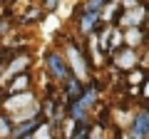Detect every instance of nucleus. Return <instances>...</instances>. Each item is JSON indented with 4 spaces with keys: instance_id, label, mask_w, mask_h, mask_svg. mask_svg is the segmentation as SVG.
Wrapping results in <instances>:
<instances>
[{
    "instance_id": "nucleus-1",
    "label": "nucleus",
    "mask_w": 149,
    "mask_h": 139,
    "mask_svg": "<svg viewBox=\"0 0 149 139\" xmlns=\"http://www.w3.org/2000/svg\"><path fill=\"white\" fill-rule=\"evenodd\" d=\"M45 65H47L50 77H52V80H57V82H62V85L72 77V70H70L67 57H62L57 50H50V52L45 55Z\"/></svg>"
},
{
    "instance_id": "nucleus-2",
    "label": "nucleus",
    "mask_w": 149,
    "mask_h": 139,
    "mask_svg": "<svg viewBox=\"0 0 149 139\" xmlns=\"http://www.w3.org/2000/svg\"><path fill=\"white\" fill-rule=\"evenodd\" d=\"M67 62H70V70H72V75L77 77L80 82H85L90 77V65H87V57L77 45L70 40L67 42Z\"/></svg>"
},
{
    "instance_id": "nucleus-3",
    "label": "nucleus",
    "mask_w": 149,
    "mask_h": 139,
    "mask_svg": "<svg viewBox=\"0 0 149 139\" xmlns=\"http://www.w3.org/2000/svg\"><path fill=\"white\" fill-rule=\"evenodd\" d=\"M112 62H114V67L122 70V72H132V70L139 67V62H142V57H139V52L134 47H119L117 52H112Z\"/></svg>"
},
{
    "instance_id": "nucleus-4",
    "label": "nucleus",
    "mask_w": 149,
    "mask_h": 139,
    "mask_svg": "<svg viewBox=\"0 0 149 139\" xmlns=\"http://www.w3.org/2000/svg\"><path fill=\"white\" fill-rule=\"evenodd\" d=\"M147 8L149 5H137V8H132V10H124L122 15L117 17V25H122V27H142V25H147Z\"/></svg>"
},
{
    "instance_id": "nucleus-5",
    "label": "nucleus",
    "mask_w": 149,
    "mask_h": 139,
    "mask_svg": "<svg viewBox=\"0 0 149 139\" xmlns=\"http://www.w3.org/2000/svg\"><path fill=\"white\" fill-rule=\"evenodd\" d=\"M149 40V32L144 30V25L142 27H124V45L127 47H142L144 42Z\"/></svg>"
},
{
    "instance_id": "nucleus-6",
    "label": "nucleus",
    "mask_w": 149,
    "mask_h": 139,
    "mask_svg": "<svg viewBox=\"0 0 149 139\" xmlns=\"http://www.w3.org/2000/svg\"><path fill=\"white\" fill-rule=\"evenodd\" d=\"M5 107H8V112H15V109H22V107H37V104H35L32 92H20V95H10Z\"/></svg>"
},
{
    "instance_id": "nucleus-7",
    "label": "nucleus",
    "mask_w": 149,
    "mask_h": 139,
    "mask_svg": "<svg viewBox=\"0 0 149 139\" xmlns=\"http://www.w3.org/2000/svg\"><path fill=\"white\" fill-rule=\"evenodd\" d=\"M27 67H30V57H27V55H20V57H15V60H13V62L5 67V70H3V77H0V80H8V77H17V75H22Z\"/></svg>"
},
{
    "instance_id": "nucleus-8",
    "label": "nucleus",
    "mask_w": 149,
    "mask_h": 139,
    "mask_svg": "<svg viewBox=\"0 0 149 139\" xmlns=\"http://www.w3.org/2000/svg\"><path fill=\"white\" fill-rule=\"evenodd\" d=\"M129 139H147V109L139 112L129 124Z\"/></svg>"
},
{
    "instance_id": "nucleus-9",
    "label": "nucleus",
    "mask_w": 149,
    "mask_h": 139,
    "mask_svg": "<svg viewBox=\"0 0 149 139\" xmlns=\"http://www.w3.org/2000/svg\"><path fill=\"white\" fill-rule=\"evenodd\" d=\"M82 92H85V87H82V82L77 80V77H70L67 82H65V97H67V102H74V99H80Z\"/></svg>"
},
{
    "instance_id": "nucleus-10",
    "label": "nucleus",
    "mask_w": 149,
    "mask_h": 139,
    "mask_svg": "<svg viewBox=\"0 0 149 139\" xmlns=\"http://www.w3.org/2000/svg\"><path fill=\"white\" fill-rule=\"evenodd\" d=\"M97 97H100V92H97V85H90L85 92H82V97H80V99H74V102H77L82 109H87V112H90V109L97 104Z\"/></svg>"
},
{
    "instance_id": "nucleus-11",
    "label": "nucleus",
    "mask_w": 149,
    "mask_h": 139,
    "mask_svg": "<svg viewBox=\"0 0 149 139\" xmlns=\"http://www.w3.org/2000/svg\"><path fill=\"white\" fill-rule=\"evenodd\" d=\"M30 90V75H17V77H13V82H10V87H8V92L10 95H20V92H27Z\"/></svg>"
},
{
    "instance_id": "nucleus-12",
    "label": "nucleus",
    "mask_w": 149,
    "mask_h": 139,
    "mask_svg": "<svg viewBox=\"0 0 149 139\" xmlns=\"http://www.w3.org/2000/svg\"><path fill=\"white\" fill-rule=\"evenodd\" d=\"M147 77H149L147 70H132V72H127V85L132 87V95L137 92V87H142L147 82Z\"/></svg>"
},
{
    "instance_id": "nucleus-13",
    "label": "nucleus",
    "mask_w": 149,
    "mask_h": 139,
    "mask_svg": "<svg viewBox=\"0 0 149 139\" xmlns=\"http://www.w3.org/2000/svg\"><path fill=\"white\" fill-rule=\"evenodd\" d=\"M52 122H50V119H47V122H42V124H40V127H37L35 129V139H52Z\"/></svg>"
},
{
    "instance_id": "nucleus-14",
    "label": "nucleus",
    "mask_w": 149,
    "mask_h": 139,
    "mask_svg": "<svg viewBox=\"0 0 149 139\" xmlns=\"http://www.w3.org/2000/svg\"><path fill=\"white\" fill-rule=\"evenodd\" d=\"M13 119L10 117H5V114H0V139H5V137H10L13 134Z\"/></svg>"
},
{
    "instance_id": "nucleus-15",
    "label": "nucleus",
    "mask_w": 149,
    "mask_h": 139,
    "mask_svg": "<svg viewBox=\"0 0 149 139\" xmlns=\"http://www.w3.org/2000/svg\"><path fill=\"white\" fill-rule=\"evenodd\" d=\"M72 139H90V124H80V129Z\"/></svg>"
},
{
    "instance_id": "nucleus-16",
    "label": "nucleus",
    "mask_w": 149,
    "mask_h": 139,
    "mask_svg": "<svg viewBox=\"0 0 149 139\" xmlns=\"http://www.w3.org/2000/svg\"><path fill=\"white\" fill-rule=\"evenodd\" d=\"M137 5H142V0H122L124 10H132V8H137Z\"/></svg>"
},
{
    "instance_id": "nucleus-17",
    "label": "nucleus",
    "mask_w": 149,
    "mask_h": 139,
    "mask_svg": "<svg viewBox=\"0 0 149 139\" xmlns=\"http://www.w3.org/2000/svg\"><path fill=\"white\" fill-rule=\"evenodd\" d=\"M45 3V8H47V10H55V8L60 5V0H42Z\"/></svg>"
},
{
    "instance_id": "nucleus-18",
    "label": "nucleus",
    "mask_w": 149,
    "mask_h": 139,
    "mask_svg": "<svg viewBox=\"0 0 149 139\" xmlns=\"http://www.w3.org/2000/svg\"><path fill=\"white\" fill-rule=\"evenodd\" d=\"M142 97H144V99H149V77H147V82L142 85Z\"/></svg>"
},
{
    "instance_id": "nucleus-19",
    "label": "nucleus",
    "mask_w": 149,
    "mask_h": 139,
    "mask_svg": "<svg viewBox=\"0 0 149 139\" xmlns=\"http://www.w3.org/2000/svg\"><path fill=\"white\" fill-rule=\"evenodd\" d=\"M90 139H102V129H92V132H90Z\"/></svg>"
},
{
    "instance_id": "nucleus-20",
    "label": "nucleus",
    "mask_w": 149,
    "mask_h": 139,
    "mask_svg": "<svg viewBox=\"0 0 149 139\" xmlns=\"http://www.w3.org/2000/svg\"><path fill=\"white\" fill-rule=\"evenodd\" d=\"M147 139H149V109H147Z\"/></svg>"
},
{
    "instance_id": "nucleus-21",
    "label": "nucleus",
    "mask_w": 149,
    "mask_h": 139,
    "mask_svg": "<svg viewBox=\"0 0 149 139\" xmlns=\"http://www.w3.org/2000/svg\"><path fill=\"white\" fill-rule=\"evenodd\" d=\"M114 139H122V132H119V129L114 132Z\"/></svg>"
},
{
    "instance_id": "nucleus-22",
    "label": "nucleus",
    "mask_w": 149,
    "mask_h": 139,
    "mask_svg": "<svg viewBox=\"0 0 149 139\" xmlns=\"http://www.w3.org/2000/svg\"><path fill=\"white\" fill-rule=\"evenodd\" d=\"M22 139H35V134H25V137H22Z\"/></svg>"
},
{
    "instance_id": "nucleus-23",
    "label": "nucleus",
    "mask_w": 149,
    "mask_h": 139,
    "mask_svg": "<svg viewBox=\"0 0 149 139\" xmlns=\"http://www.w3.org/2000/svg\"><path fill=\"white\" fill-rule=\"evenodd\" d=\"M147 27H149V8H147Z\"/></svg>"
}]
</instances>
